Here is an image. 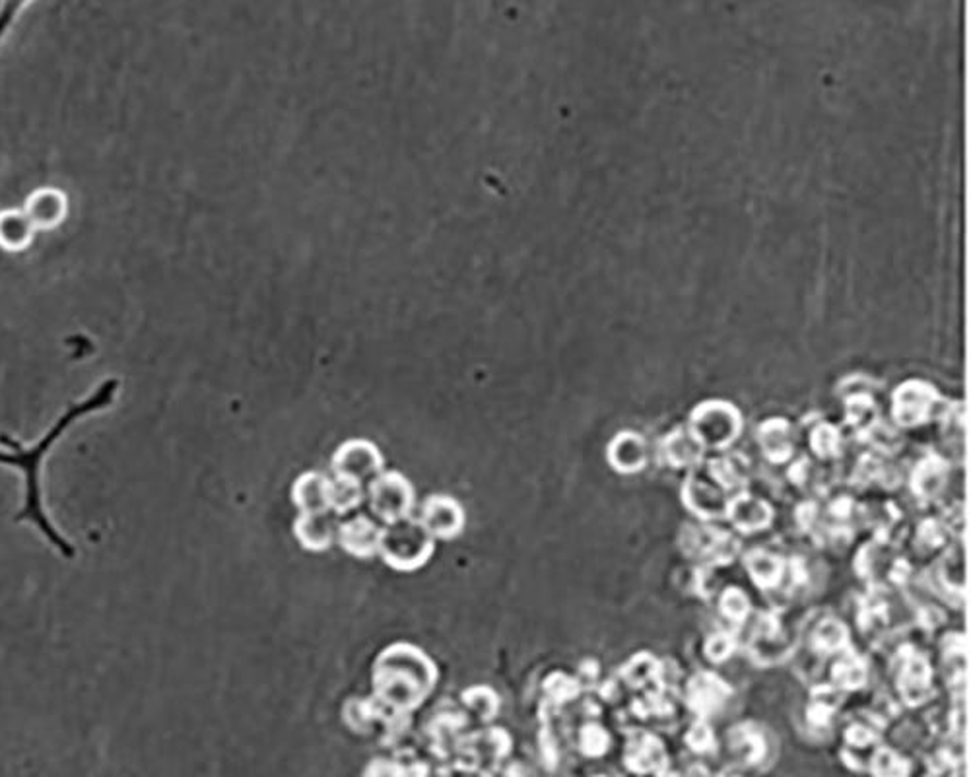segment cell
Masks as SVG:
<instances>
[{
    "instance_id": "e575fe53",
    "label": "cell",
    "mask_w": 971,
    "mask_h": 777,
    "mask_svg": "<svg viewBox=\"0 0 971 777\" xmlns=\"http://www.w3.org/2000/svg\"><path fill=\"white\" fill-rule=\"evenodd\" d=\"M871 774L874 776H908L909 762L888 746H878L871 758Z\"/></svg>"
},
{
    "instance_id": "5bb4252c",
    "label": "cell",
    "mask_w": 971,
    "mask_h": 777,
    "mask_svg": "<svg viewBox=\"0 0 971 777\" xmlns=\"http://www.w3.org/2000/svg\"><path fill=\"white\" fill-rule=\"evenodd\" d=\"M340 519L330 510L298 513L294 521L295 541L309 553H325L337 543Z\"/></svg>"
},
{
    "instance_id": "ffe728a7",
    "label": "cell",
    "mask_w": 971,
    "mask_h": 777,
    "mask_svg": "<svg viewBox=\"0 0 971 777\" xmlns=\"http://www.w3.org/2000/svg\"><path fill=\"white\" fill-rule=\"evenodd\" d=\"M329 484L327 474L303 473L292 486V503L300 513L329 510Z\"/></svg>"
},
{
    "instance_id": "8fae6325",
    "label": "cell",
    "mask_w": 971,
    "mask_h": 777,
    "mask_svg": "<svg viewBox=\"0 0 971 777\" xmlns=\"http://www.w3.org/2000/svg\"><path fill=\"white\" fill-rule=\"evenodd\" d=\"M682 501L688 510L702 519L725 518L729 506L727 491L709 474L704 476L695 471L688 474L687 483L682 486Z\"/></svg>"
},
{
    "instance_id": "bcb514c9",
    "label": "cell",
    "mask_w": 971,
    "mask_h": 777,
    "mask_svg": "<svg viewBox=\"0 0 971 777\" xmlns=\"http://www.w3.org/2000/svg\"><path fill=\"white\" fill-rule=\"evenodd\" d=\"M818 519H821V510H818V506L814 501H802L801 506L794 511L797 525L802 531H806V533H814V527L818 525Z\"/></svg>"
},
{
    "instance_id": "74e56055",
    "label": "cell",
    "mask_w": 971,
    "mask_h": 777,
    "mask_svg": "<svg viewBox=\"0 0 971 777\" xmlns=\"http://www.w3.org/2000/svg\"><path fill=\"white\" fill-rule=\"evenodd\" d=\"M950 538V529L940 519H925L918 527L919 545L927 550H936L945 546Z\"/></svg>"
},
{
    "instance_id": "b9f144b4",
    "label": "cell",
    "mask_w": 971,
    "mask_h": 777,
    "mask_svg": "<svg viewBox=\"0 0 971 777\" xmlns=\"http://www.w3.org/2000/svg\"><path fill=\"white\" fill-rule=\"evenodd\" d=\"M684 741H687L688 749L695 752V754H709V752L715 751V746H717V741H715V734H713L712 727L705 724L704 719H697V721L688 729Z\"/></svg>"
},
{
    "instance_id": "52a82bcc",
    "label": "cell",
    "mask_w": 971,
    "mask_h": 777,
    "mask_svg": "<svg viewBox=\"0 0 971 777\" xmlns=\"http://www.w3.org/2000/svg\"><path fill=\"white\" fill-rule=\"evenodd\" d=\"M332 473L337 478L352 481L366 488L375 476L385 471V457L379 447L367 439H348L335 451Z\"/></svg>"
},
{
    "instance_id": "484cf974",
    "label": "cell",
    "mask_w": 971,
    "mask_h": 777,
    "mask_svg": "<svg viewBox=\"0 0 971 777\" xmlns=\"http://www.w3.org/2000/svg\"><path fill=\"white\" fill-rule=\"evenodd\" d=\"M847 647H849V628L841 620L826 618L812 630V652L828 657V655H838Z\"/></svg>"
},
{
    "instance_id": "7bdbcfd3",
    "label": "cell",
    "mask_w": 971,
    "mask_h": 777,
    "mask_svg": "<svg viewBox=\"0 0 971 777\" xmlns=\"http://www.w3.org/2000/svg\"><path fill=\"white\" fill-rule=\"evenodd\" d=\"M34 0H0V45L9 37L10 29L19 22L22 12Z\"/></svg>"
},
{
    "instance_id": "d4e9b609",
    "label": "cell",
    "mask_w": 971,
    "mask_h": 777,
    "mask_svg": "<svg viewBox=\"0 0 971 777\" xmlns=\"http://www.w3.org/2000/svg\"><path fill=\"white\" fill-rule=\"evenodd\" d=\"M838 655V661L832 667L834 687L841 692L863 689L869 680V665L864 661V657L853 652L851 647L839 652Z\"/></svg>"
},
{
    "instance_id": "3957f363",
    "label": "cell",
    "mask_w": 971,
    "mask_h": 777,
    "mask_svg": "<svg viewBox=\"0 0 971 777\" xmlns=\"http://www.w3.org/2000/svg\"><path fill=\"white\" fill-rule=\"evenodd\" d=\"M436 553V538L429 535L416 515L385 523L377 556L395 572H416Z\"/></svg>"
},
{
    "instance_id": "603a6c76",
    "label": "cell",
    "mask_w": 971,
    "mask_h": 777,
    "mask_svg": "<svg viewBox=\"0 0 971 777\" xmlns=\"http://www.w3.org/2000/svg\"><path fill=\"white\" fill-rule=\"evenodd\" d=\"M620 677L626 684L633 690H645V692H663V667L660 663L651 655L643 652L633 655L630 661L626 663Z\"/></svg>"
},
{
    "instance_id": "2e32d148",
    "label": "cell",
    "mask_w": 971,
    "mask_h": 777,
    "mask_svg": "<svg viewBox=\"0 0 971 777\" xmlns=\"http://www.w3.org/2000/svg\"><path fill=\"white\" fill-rule=\"evenodd\" d=\"M948 474H950V463L946 461L945 457L938 456V453L923 457L911 473V483H909L911 491L918 496L919 500H938L948 486Z\"/></svg>"
},
{
    "instance_id": "6da1fadb",
    "label": "cell",
    "mask_w": 971,
    "mask_h": 777,
    "mask_svg": "<svg viewBox=\"0 0 971 777\" xmlns=\"http://www.w3.org/2000/svg\"><path fill=\"white\" fill-rule=\"evenodd\" d=\"M121 389V381L117 377H108L101 384L86 394L81 401L72 402L64 409L53 424L45 429L44 434L29 446L20 444L16 439H2L0 447V466H7L12 471H19L24 481L22 491V508H20L16 521L29 523L39 531L49 545L64 558H74L76 548L71 541L63 535V531L57 527L49 511L45 508L44 498V463L47 457L53 453L54 446L71 432L78 422L88 418L92 414L108 411L117 401V394Z\"/></svg>"
},
{
    "instance_id": "7402d4cb",
    "label": "cell",
    "mask_w": 971,
    "mask_h": 777,
    "mask_svg": "<svg viewBox=\"0 0 971 777\" xmlns=\"http://www.w3.org/2000/svg\"><path fill=\"white\" fill-rule=\"evenodd\" d=\"M744 566L750 573V580L754 581V585L760 590L774 591L784 583L787 562L781 556L754 548L744 556Z\"/></svg>"
},
{
    "instance_id": "9a60e30c",
    "label": "cell",
    "mask_w": 971,
    "mask_h": 777,
    "mask_svg": "<svg viewBox=\"0 0 971 777\" xmlns=\"http://www.w3.org/2000/svg\"><path fill=\"white\" fill-rule=\"evenodd\" d=\"M624 764L635 774H665L669 754L655 734L632 731L626 742Z\"/></svg>"
},
{
    "instance_id": "d6a6232c",
    "label": "cell",
    "mask_w": 971,
    "mask_h": 777,
    "mask_svg": "<svg viewBox=\"0 0 971 777\" xmlns=\"http://www.w3.org/2000/svg\"><path fill=\"white\" fill-rule=\"evenodd\" d=\"M938 580L943 581V587L952 595L966 593V562H963L962 546L950 548L938 563Z\"/></svg>"
},
{
    "instance_id": "9c48e42d",
    "label": "cell",
    "mask_w": 971,
    "mask_h": 777,
    "mask_svg": "<svg viewBox=\"0 0 971 777\" xmlns=\"http://www.w3.org/2000/svg\"><path fill=\"white\" fill-rule=\"evenodd\" d=\"M418 519L436 541H453L466 527V513L461 501L447 494H432L422 501Z\"/></svg>"
},
{
    "instance_id": "ba28073f",
    "label": "cell",
    "mask_w": 971,
    "mask_h": 777,
    "mask_svg": "<svg viewBox=\"0 0 971 777\" xmlns=\"http://www.w3.org/2000/svg\"><path fill=\"white\" fill-rule=\"evenodd\" d=\"M896 684L903 704L909 707L923 706L935 694L933 669L927 657L915 645L903 644L896 652Z\"/></svg>"
},
{
    "instance_id": "f546056e",
    "label": "cell",
    "mask_w": 971,
    "mask_h": 777,
    "mask_svg": "<svg viewBox=\"0 0 971 777\" xmlns=\"http://www.w3.org/2000/svg\"><path fill=\"white\" fill-rule=\"evenodd\" d=\"M811 696V704L806 707L809 724L816 729L828 727L832 717L841 704V690L832 687V684H822V687L812 689Z\"/></svg>"
},
{
    "instance_id": "4fadbf2b",
    "label": "cell",
    "mask_w": 971,
    "mask_h": 777,
    "mask_svg": "<svg viewBox=\"0 0 971 777\" xmlns=\"http://www.w3.org/2000/svg\"><path fill=\"white\" fill-rule=\"evenodd\" d=\"M731 696V687L709 670H702L688 680L687 704L700 719L719 714Z\"/></svg>"
},
{
    "instance_id": "d590c367",
    "label": "cell",
    "mask_w": 971,
    "mask_h": 777,
    "mask_svg": "<svg viewBox=\"0 0 971 777\" xmlns=\"http://www.w3.org/2000/svg\"><path fill=\"white\" fill-rule=\"evenodd\" d=\"M719 610H721L723 617L731 620L735 624L747 622L750 615L749 595L740 587H729V590L723 591Z\"/></svg>"
},
{
    "instance_id": "ee69618b",
    "label": "cell",
    "mask_w": 971,
    "mask_h": 777,
    "mask_svg": "<svg viewBox=\"0 0 971 777\" xmlns=\"http://www.w3.org/2000/svg\"><path fill=\"white\" fill-rule=\"evenodd\" d=\"M884 461L878 456H863L859 459V463L855 465V471H853V484L855 486H866V484L873 483V481H878L881 478V473H883Z\"/></svg>"
},
{
    "instance_id": "7dc6e473",
    "label": "cell",
    "mask_w": 971,
    "mask_h": 777,
    "mask_svg": "<svg viewBox=\"0 0 971 777\" xmlns=\"http://www.w3.org/2000/svg\"><path fill=\"white\" fill-rule=\"evenodd\" d=\"M789 476H791V481H793L797 486H809V484L814 483V465H812L811 461L806 459V457H802L799 459L797 463L791 465L789 469Z\"/></svg>"
},
{
    "instance_id": "836d02e7",
    "label": "cell",
    "mask_w": 971,
    "mask_h": 777,
    "mask_svg": "<svg viewBox=\"0 0 971 777\" xmlns=\"http://www.w3.org/2000/svg\"><path fill=\"white\" fill-rule=\"evenodd\" d=\"M811 449L814 451V456L822 459V461H829V459L839 457V451H841L839 429L836 426H832V424H826V422L818 424L811 432Z\"/></svg>"
},
{
    "instance_id": "60d3db41",
    "label": "cell",
    "mask_w": 971,
    "mask_h": 777,
    "mask_svg": "<svg viewBox=\"0 0 971 777\" xmlns=\"http://www.w3.org/2000/svg\"><path fill=\"white\" fill-rule=\"evenodd\" d=\"M737 635L731 632H717L705 642V657L712 663L727 661L737 649Z\"/></svg>"
},
{
    "instance_id": "83f0119b",
    "label": "cell",
    "mask_w": 971,
    "mask_h": 777,
    "mask_svg": "<svg viewBox=\"0 0 971 777\" xmlns=\"http://www.w3.org/2000/svg\"><path fill=\"white\" fill-rule=\"evenodd\" d=\"M707 474L725 491L744 490L749 484L747 463L740 456L717 457L707 463Z\"/></svg>"
},
{
    "instance_id": "ac0fdd59",
    "label": "cell",
    "mask_w": 971,
    "mask_h": 777,
    "mask_svg": "<svg viewBox=\"0 0 971 777\" xmlns=\"http://www.w3.org/2000/svg\"><path fill=\"white\" fill-rule=\"evenodd\" d=\"M610 466L622 474L640 473L647 465V446L640 434L622 432L606 449Z\"/></svg>"
},
{
    "instance_id": "7c38bea8",
    "label": "cell",
    "mask_w": 971,
    "mask_h": 777,
    "mask_svg": "<svg viewBox=\"0 0 971 777\" xmlns=\"http://www.w3.org/2000/svg\"><path fill=\"white\" fill-rule=\"evenodd\" d=\"M381 531L384 525H379L374 518H369L366 513H357L347 521L340 519L337 543L344 553L357 560H369L379 553Z\"/></svg>"
},
{
    "instance_id": "4316f807",
    "label": "cell",
    "mask_w": 971,
    "mask_h": 777,
    "mask_svg": "<svg viewBox=\"0 0 971 777\" xmlns=\"http://www.w3.org/2000/svg\"><path fill=\"white\" fill-rule=\"evenodd\" d=\"M888 603L884 599V585H873V591L861 600L857 610V624L863 634H878L888 624Z\"/></svg>"
},
{
    "instance_id": "cb8c5ba5",
    "label": "cell",
    "mask_w": 971,
    "mask_h": 777,
    "mask_svg": "<svg viewBox=\"0 0 971 777\" xmlns=\"http://www.w3.org/2000/svg\"><path fill=\"white\" fill-rule=\"evenodd\" d=\"M729 749L744 766H756L766 758L767 742L762 729L754 724L735 725L729 731Z\"/></svg>"
},
{
    "instance_id": "1f68e13d",
    "label": "cell",
    "mask_w": 971,
    "mask_h": 777,
    "mask_svg": "<svg viewBox=\"0 0 971 777\" xmlns=\"http://www.w3.org/2000/svg\"><path fill=\"white\" fill-rule=\"evenodd\" d=\"M847 426L855 429L857 436L863 439L864 434L878 422V411L873 399L866 393L851 394L846 404Z\"/></svg>"
},
{
    "instance_id": "7a4b0ae2",
    "label": "cell",
    "mask_w": 971,
    "mask_h": 777,
    "mask_svg": "<svg viewBox=\"0 0 971 777\" xmlns=\"http://www.w3.org/2000/svg\"><path fill=\"white\" fill-rule=\"evenodd\" d=\"M375 692L385 706L411 712L422 706L437 682V667L412 645H395L375 665Z\"/></svg>"
},
{
    "instance_id": "c3c4849f",
    "label": "cell",
    "mask_w": 971,
    "mask_h": 777,
    "mask_svg": "<svg viewBox=\"0 0 971 777\" xmlns=\"http://www.w3.org/2000/svg\"><path fill=\"white\" fill-rule=\"evenodd\" d=\"M855 511V501L851 500L849 496H841L838 500H834L829 503V513H832V518L836 519L838 523H846V521H849Z\"/></svg>"
},
{
    "instance_id": "f6af8a7d",
    "label": "cell",
    "mask_w": 971,
    "mask_h": 777,
    "mask_svg": "<svg viewBox=\"0 0 971 777\" xmlns=\"http://www.w3.org/2000/svg\"><path fill=\"white\" fill-rule=\"evenodd\" d=\"M546 690L550 696L556 697V702H568L573 696H578L580 692V682L570 679L566 675H553L546 682Z\"/></svg>"
},
{
    "instance_id": "277c9868",
    "label": "cell",
    "mask_w": 971,
    "mask_h": 777,
    "mask_svg": "<svg viewBox=\"0 0 971 777\" xmlns=\"http://www.w3.org/2000/svg\"><path fill=\"white\" fill-rule=\"evenodd\" d=\"M366 498L374 518L384 525L414 515L416 491L411 481L399 471L377 474L366 486Z\"/></svg>"
},
{
    "instance_id": "30bf717a",
    "label": "cell",
    "mask_w": 971,
    "mask_h": 777,
    "mask_svg": "<svg viewBox=\"0 0 971 777\" xmlns=\"http://www.w3.org/2000/svg\"><path fill=\"white\" fill-rule=\"evenodd\" d=\"M938 394L935 387L923 381H908L900 385L894 393L891 414L901 428H915L933 418Z\"/></svg>"
},
{
    "instance_id": "4dcf8cb0",
    "label": "cell",
    "mask_w": 971,
    "mask_h": 777,
    "mask_svg": "<svg viewBox=\"0 0 971 777\" xmlns=\"http://www.w3.org/2000/svg\"><path fill=\"white\" fill-rule=\"evenodd\" d=\"M366 500V488L344 478H330L329 484V510L335 511L340 518L357 510Z\"/></svg>"
},
{
    "instance_id": "d6986e66",
    "label": "cell",
    "mask_w": 971,
    "mask_h": 777,
    "mask_svg": "<svg viewBox=\"0 0 971 777\" xmlns=\"http://www.w3.org/2000/svg\"><path fill=\"white\" fill-rule=\"evenodd\" d=\"M757 444L769 463H787L794 453L793 428L785 418H769L757 428Z\"/></svg>"
},
{
    "instance_id": "ab89813d",
    "label": "cell",
    "mask_w": 971,
    "mask_h": 777,
    "mask_svg": "<svg viewBox=\"0 0 971 777\" xmlns=\"http://www.w3.org/2000/svg\"><path fill=\"white\" fill-rule=\"evenodd\" d=\"M863 439L864 441H869L878 453H884V456H886V453L891 456V453H896L901 447L900 436H898L894 429L884 426L881 421L876 422L873 428L864 434Z\"/></svg>"
},
{
    "instance_id": "e0dca14e",
    "label": "cell",
    "mask_w": 971,
    "mask_h": 777,
    "mask_svg": "<svg viewBox=\"0 0 971 777\" xmlns=\"http://www.w3.org/2000/svg\"><path fill=\"white\" fill-rule=\"evenodd\" d=\"M725 515L731 519L732 525L739 529L740 533L747 535L764 531L774 521L772 506L766 500H760L750 494H739L737 498H731Z\"/></svg>"
},
{
    "instance_id": "8992f818",
    "label": "cell",
    "mask_w": 971,
    "mask_h": 777,
    "mask_svg": "<svg viewBox=\"0 0 971 777\" xmlns=\"http://www.w3.org/2000/svg\"><path fill=\"white\" fill-rule=\"evenodd\" d=\"M688 428L694 432L702 446L725 449L739 438L742 418L740 412L729 402L709 401L700 404L692 412Z\"/></svg>"
},
{
    "instance_id": "f35d334b",
    "label": "cell",
    "mask_w": 971,
    "mask_h": 777,
    "mask_svg": "<svg viewBox=\"0 0 971 777\" xmlns=\"http://www.w3.org/2000/svg\"><path fill=\"white\" fill-rule=\"evenodd\" d=\"M608 746H610V737L600 725L588 724L581 729L580 749L585 756H593V758L603 756L608 751Z\"/></svg>"
},
{
    "instance_id": "8d00e7d4",
    "label": "cell",
    "mask_w": 971,
    "mask_h": 777,
    "mask_svg": "<svg viewBox=\"0 0 971 777\" xmlns=\"http://www.w3.org/2000/svg\"><path fill=\"white\" fill-rule=\"evenodd\" d=\"M876 724L884 725L881 719H876L873 714L869 715V721H855L846 729V742L853 749H866L878 742L881 731Z\"/></svg>"
},
{
    "instance_id": "44dd1931",
    "label": "cell",
    "mask_w": 971,
    "mask_h": 777,
    "mask_svg": "<svg viewBox=\"0 0 971 777\" xmlns=\"http://www.w3.org/2000/svg\"><path fill=\"white\" fill-rule=\"evenodd\" d=\"M705 447L690 428H677L663 441V456L675 469H694L700 465Z\"/></svg>"
},
{
    "instance_id": "f1b7e54d",
    "label": "cell",
    "mask_w": 971,
    "mask_h": 777,
    "mask_svg": "<svg viewBox=\"0 0 971 777\" xmlns=\"http://www.w3.org/2000/svg\"><path fill=\"white\" fill-rule=\"evenodd\" d=\"M64 195L54 193V191H41L36 195L34 203L29 201V210L26 218L32 222L34 228L45 230V228H53L64 218Z\"/></svg>"
},
{
    "instance_id": "5b68a950",
    "label": "cell",
    "mask_w": 971,
    "mask_h": 777,
    "mask_svg": "<svg viewBox=\"0 0 971 777\" xmlns=\"http://www.w3.org/2000/svg\"><path fill=\"white\" fill-rule=\"evenodd\" d=\"M680 548L702 568L712 570L729 566L739 556L740 543L723 529L688 525L680 535Z\"/></svg>"
}]
</instances>
